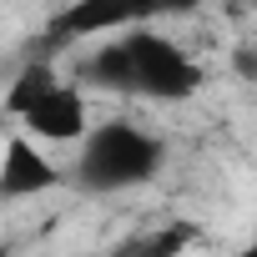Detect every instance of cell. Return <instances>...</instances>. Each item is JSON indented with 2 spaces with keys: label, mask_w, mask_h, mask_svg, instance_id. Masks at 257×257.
I'll use <instances>...</instances> for the list:
<instances>
[{
  "label": "cell",
  "mask_w": 257,
  "mask_h": 257,
  "mask_svg": "<svg viewBox=\"0 0 257 257\" xmlns=\"http://www.w3.org/2000/svg\"><path fill=\"white\" fill-rule=\"evenodd\" d=\"M167 162V142L142 121H101L81 137L76 152V187L81 192H132L147 187Z\"/></svg>",
  "instance_id": "6da1fadb"
},
{
  "label": "cell",
  "mask_w": 257,
  "mask_h": 257,
  "mask_svg": "<svg viewBox=\"0 0 257 257\" xmlns=\"http://www.w3.org/2000/svg\"><path fill=\"white\" fill-rule=\"evenodd\" d=\"M121 51H126V71H132V96H147V101H187L202 91V66L167 36L147 31V26H132L121 36Z\"/></svg>",
  "instance_id": "7a4b0ae2"
},
{
  "label": "cell",
  "mask_w": 257,
  "mask_h": 257,
  "mask_svg": "<svg viewBox=\"0 0 257 257\" xmlns=\"http://www.w3.org/2000/svg\"><path fill=\"white\" fill-rule=\"evenodd\" d=\"M16 121H26V137L41 147V142H56V147H66V142H81L86 132H91V116H86V96L76 91V86H66V81H56L46 96H36Z\"/></svg>",
  "instance_id": "3957f363"
},
{
  "label": "cell",
  "mask_w": 257,
  "mask_h": 257,
  "mask_svg": "<svg viewBox=\"0 0 257 257\" xmlns=\"http://www.w3.org/2000/svg\"><path fill=\"white\" fill-rule=\"evenodd\" d=\"M66 172L31 142V137H11L0 152V202H21V197H46L61 192Z\"/></svg>",
  "instance_id": "277c9868"
},
{
  "label": "cell",
  "mask_w": 257,
  "mask_h": 257,
  "mask_svg": "<svg viewBox=\"0 0 257 257\" xmlns=\"http://www.w3.org/2000/svg\"><path fill=\"white\" fill-rule=\"evenodd\" d=\"M132 26H137L132 6H96V0H81V6H66L51 21L46 46H71V41H91L101 31H132Z\"/></svg>",
  "instance_id": "5b68a950"
},
{
  "label": "cell",
  "mask_w": 257,
  "mask_h": 257,
  "mask_svg": "<svg viewBox=\"0 0 257 257\" xmlns=\"http://www.w3.org/2000/svg\"><path fill=\"white\" fill-rule=\"evenodd\" d=\"M197 237H202V227H197V222H167V227H157V232L126 237L111 257H182Z\"/></svg>",
  "instance_id": "8992f818"
},
{
  "label": "cell",
  "mask_w": 257,
  "mask_h": 257,
  "mask_svg": "<svg viewBox=\"0 0 257 257\" xmlns=\"http://www.w3.org/2000/svg\"><path fill=\"white\" fill-rule=\"evenodd\" d=\"M56 81H61V76H56V66H51L46 56L26 61V66H21V76L11 81V91H6V111H11V116H21V111H26L36 96H46Z\"/></svg>",
  "instance_id": "52a82bcc"
},
{
  "label": "cell",
  "mask_w": 257,
  "mask_h": 257,
  "mask_svg": "<svg viewBox=\"0 0 257 257\" xmlns=\"http://www.w3.org/2000/svg\"><path fill=\"white\" fill-rule=\"evenodd\" d=\"M0 257H16V252H11V247H6V242H0Z\"/></svg>",
  "instance_id": "ba28073f"
},
{
  "label": "cell",
  "mask_w": 257,
  "mask_h": 257,
  "mask_svg": "<svg viewBox=\"0 0 257 257\" xmlns=\"http://www.w3.org/2000/svg\"><path fill=\"white\" fill-rule=\"evenodd\" d=\"M237 257H257V252H252V247H247V252H237Z\"/></svg>",
  "instance_id": "9c48e42d"
}]
</instances>
